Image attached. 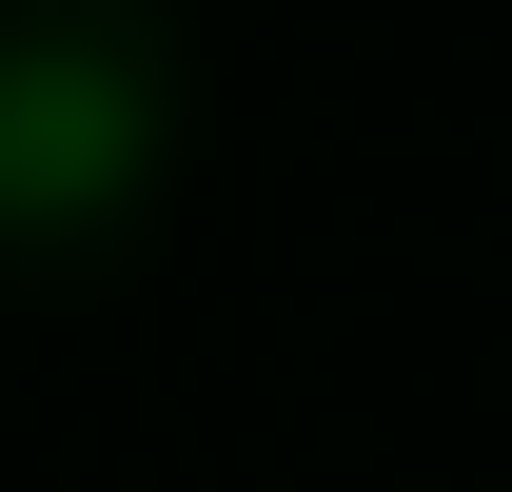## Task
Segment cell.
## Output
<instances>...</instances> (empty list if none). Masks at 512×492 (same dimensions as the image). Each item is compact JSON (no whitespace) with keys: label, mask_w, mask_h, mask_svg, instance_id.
I'll list each match as a JSON object with an SVG mask.
<instances>
[{"label":"cell","mask_w":512,"mask_h":492,"mask_svg":"<svg viewBox=\"0 0 512 492\" xmlns=\"http://www.w3.org/2000/svg\"><path fill=\"white\" fill-rule=\"evenodd\" d=\"M138 178V79L119 60H0V217H60V197Z\"/></svg>","instance_id":"cell-1"}]
</instances>
